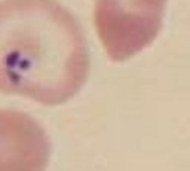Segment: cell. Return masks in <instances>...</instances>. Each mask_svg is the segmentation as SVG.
I'll use <instances>...</instances> for the list:
<instances>
[{
    "instance_id": "3957f363",
    "label": "cell",
    "mask_w": 190,
    "mask_h": 171,
    "mask_svg": "<svg viewBox=\"0 0 190 171\" xmlns=\"http://www.w3.org/2000/svg\"><path fill=\"white\" fill-rule=\"evenodd\" d=\"M49 140L30 116L0 110V171H46Z\"/></svg>"
},
{
    "instance_id": "7a4b0ae2",
    "label": "cell",
    "mask_w": 190,
    "mask_h": 171,
    "mask_svg": "<svg viewBox=\"0 0 190 171\" xmlns=\"http://www.w3.org/2000/svg\"><path fill=\"white\" fill-rule=\"evenodd\" d=\"M166 0H101L98 24L110 55L125 60L153 42L162 25Z\"/></svg>"
},
{
    "instance_id": "6da1fadb",
    "label": "cell",
    "mask_w": 190,
    "mask_h": 171,
    "mask_svg": "<svg viewBox=\"0 0 190 171\" xmlns=\"http://www.w3.org/2000/svg\"><path fill=\"white\" fill-rule=\"evenodd\" d=\"M79 30L56 5L11 0L0 8V91L61 104L85 82Z\"/></svg>"
}]
</instances>
